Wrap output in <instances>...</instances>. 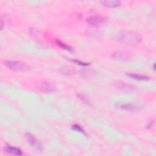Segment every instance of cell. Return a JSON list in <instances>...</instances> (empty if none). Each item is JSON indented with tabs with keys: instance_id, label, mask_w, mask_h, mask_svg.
<instances>
[{
	"instance_id": "3",
	"label": "cell",
	"mask_w": 156,
	"mask_h": 156,
	"mask_svg": "<svg viewBox=\"0 0 156 156\" xmlns=\"http://www.w3.org/2000/svg\"><path fill=\"white\" fill-rule=\"evenodd\" d=\"M35 88L40 91L44 93H50L56 91V87L52 83L41 80L35 83Z\"/></svg>"
},
{
	"instance_id": "9",
	"label": "cell",
	"mask_w": 156,
	"mask_h": 156,
	"mask_svg": "<svg viewBox=\"0 0 156 156\" xmlns=\"http://www.w3.org/2000/svg\"><path fill=\"white\" fill-rule=\"evenodd\" d=\"M101 3L104 5L108 7H116L121 5V1L117 0H111V1H101Z\"/></svg>"
},
{
	"instance_id": "14",
	"label": "cell",
	"mask_w": 156,
	"mask_h": 156,
	"mask_svg": "<svg viewBox=\"0 0 156 156\" xmlns=\"http://www.w3.org/2000/svg\"><path fill=\"white\" fill-rule=\"evenodd\" d=\"M72 129H73V130H76V131H77V132H79L82 133V134H83L84 135L87 136V134H86L85 130H83V129L80 125L76 124H74V125L72 126Z\"/></svg>"
},
{
	"instance_id": "13",
	"label": "cell",
	"mask_w": 156,
	"mask_h": 156,
	"mask_svg": "<svg viewBox=\"0 0 156 156\" xmlns=\"http://www.w3.org/2000/svg\"><path fill=\"white\" fill-rule=\"evenodd\" d=\"M121 108L126 111H133L137 108V107L131 104H124L121 105Z\"/></svg>"
},
{
	"instance_id": "16",
	"label": "cell",
	"mask_w": 156,
	"mask_h": 156,
	"mask_svg": "<svg viewBox=\"0 0 156 156\" xmlns=\"http://www.w3.org/2000/svg\"><path fill=\"white\" fill-rule=\"evenodd\" d=\"M71 62H73L78 65H80L81 66H88L90 65V63H85V62H83L82 61H80L79 60H76V59H71Z\"/></svg>"
},
{
	"instance_id": "11",
	"label": "cell",
	"mask_w": 156,
	"mask_h": 156,
	"mask_svg": "<svg viewBox=\"0 0 156 156\" xmlns=\"http://www.w3.org/2000/svg\"><path fill=\"white\" fill-rule=\"evenodd\" d=\"M60 72L65 75H71L76 73V70L74 68L69 66H63L60 68Z\"/></svg>"
},
{
	"instance_id": "10",
	"label": "cell",
	"mask_w": 156,
	"mask_h": 156,
	"mask_svg": "<svg viewBox=\"0 0 156 156\" xmlns=\"http://www.w3.org/2000/svg\"><path fill=\"white\" fill-rule=\"evenodd\" d=\"M126 75L130 77L131 79L137 80H147L150 78L149 77L145 76V75H142V74H135V73H127Z\"/></svg>"
},
{
	"instance_id": "1",
	"label": "cell",
	"mask_w": 156,
	"mask_h": 156,
	"mask_svg": "<svg viewBox=\"0 0 156 156\" xmlns=\"http://www.w3.org/2000/svg\"><path fill=\"white\" fill-rule=\"evenodd\" d=\"M118 40L125 44H134L141 41V36L135 32L129 31H122L117 37Z\"/></svg>"
},
{
	"instance_id": "5",
	"label": "cell",
	"mask_w": 156,
	"mask_h": 156,
	"mask_svg": "<svg viewBox=\"0 0 156 156\" xmlns=\"http://www.w3.org/2000/svg\"><path fill=\"white\" fill-rule=\"evenodd\" d=\"M26 138L29 142V143L35 149L38 150V151H41L43 150V146L40 143L38 140H37L32 134L29 133H26Z\"/></svg>"
},
{
	"instance_id": "4",
	"label": "cell",
	"mask_w": 156,
	"mask_h": 156,
	"mask_svg": "<svg viewBox=\"0 0 156 156\" xmlns=\"http://www.w3.org/2000/svg\"><path fill=\"white\" fill-rule=\"evenodd\" d=\"M106 19L101 15H94L90 16L87 20V23L93 26H98L104 24Z\"/></svg>"
},
{
	"instance_id": "12",
	"label": "cell",
	"mask_w": 156,
	"mask_h": 156,
	"mask_svg": "<svg viewBox=\"0 0 156 156\" xmlns=\"http://www.w3.org/2000/svg\"><path fill=\"white\" fill-rule=\"evenodd\" d=\"M55 42H56V44L60 48H62V49H64V50H66L69 52H74V50L69 45H67L65 43H63L62 41H61L60 40H55Z\"/></svg>"
},
{
	"instance_id": "2",
	"label": "cell",
	"mask_w": 156,
	"mask_h": 156,
	"mask_svg": "<svg viewBox=\"0 0 156 156\" xmlns=\"http://www.w3.org/2000/svg\"><path fill=\"white\" fill-rule=\"evenodd\" d=\"M4 64L9 69L16 72L26 71L30 69V66L28 64L21 61L5 60L4 62Z\"/></svg>"
},
{
	"instance_id": "7",
	"label": "cell",
	"mask_w": 156,
	"mask_h": 156,
	"mask_svg": "<svg viewBox=\"0 0 156 156\" xmlns=\"http://www.w3.org/2000/svg\"><path fill=\"white\" fill-rule=\"evenodd\" d=\"M113 57L118 60L122 61H128L131 58V54L128 51H118L113 53Z\"/></svg>"
},
{
	"instance_id": "6",
	"label": "cell",
	"mask_w": 156,
	"mask_h": 156,
	"mask_svg": "<svg viewBox=\"0 0 156 156\" xmlns=\"http://www.w3.org/2000/svg\"><path fill=\"white\" fill-rule=\"evenodd\" d=\"M115 85L118 89L127 92H132L136 90L135 87L130 84L127 83L122 81H117L115 83Z\"/></svg>"
},
{
	"instance_id": "15",
	"label": "cell",
	"mask_w": 156,
	"mask_h": 156,
	"mask_svg": "<svg viewBox=\"0 0 156 156\" xmlns=\"http://www.w3.org/2000/svg\"><path fill=\"white\" fill-rule=\"evenodd\" d=\"M77 96H78L79 98L80 99L82 100V101H83L84 103L87 104L88 105H90V101H88V98H87L84 94H77Z\"/></svg>"
},
{
	"instance_id": "8",
	"label": "cell",
	"mask_w": 156,
	"mask_h": 156,
	"mask_svg": "<svg viewBox=\"0 0 156 156\" xmlns=\"http://www.w3.org/2000/svg\"><path fill=\"white\" fill-rule=\"evenodd\" d=\"M4 151L9 154H12L16 155H21L23 154L20 149L10 145H6L4 147Z\"/></svg>"
}]
</instances>
